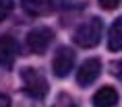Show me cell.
<instances>
[{
	"instance_id": "cell-9",
	"label": "cell",
	"mask_w": 122,
	"mask_h": 107,
	"mask_svg": "<svg viewBox=\"0 0 122 107\" xmlns=\"http://www.w3.org/2000/svg\"><path fill=\"white\" fill-rule=\"evenodd\" d=\"M108 50L110 51H120L122 50V17L112 23L108 31Z\"/></svg>"
},
{
	"instance_id": "cell-8",
	"label": "cell",
	"mask_w": 122,
	"mask_h": 107,
	"mask_svg": "<svg viewBox=\"0 0 122 107\" xmlns=\"http://www.w3.org/2000/svg\"><path fill=\"white\" fill-rule=\"evenodd\" d=\"M120 95L114 87H102L93 95V107H116Z\"/></svg>"
},
{
	"instance_id": "cell-6",
	"label": "cell",
	"mask_w": 122,
	"mask_h": 107,
	"mask_svg": "<svg viewBox=\"0 0 122 107\" xmlns=\"http://www.w3.org/2000/svg\"><path fill=\"white\" fill-rule=\"evenodd\" d=\"M99 74H102V62L97 58H89L77 70V82L81 87H89V84H93L99 78Z\"/></svg>"
},
{
	"instance_id": "cell-11",
	"label": "cell",
	"mask_w": 122,
	"mask_h": 107,
	"mask_svg": "<svg viewBox=\"0 0 122 107\" xmlns=\"http://www.w3.org/2000/svg\"><path fill=\"white\" fill-rule=\"evenodd\" d=\"M15 8V0H0V21H4Z\"/></svg>"
},
{
	"instance_id": "cell-7",
	"label": "cell",
	"mask_w": 122,
	"mask_h": 107,
	"mask_svg": "<svg viewBox=\"0 0 122 107\" xmlns=\"http://www.w3.org/2000/svg\"><path fill=\"white\" fill-rule=\"evenodd\" d=\"M21 8L31 17H46L54 10V0H21Z\"/></svg>"
},
{
	"instance_id": "cell-5",
	"label": "cell",
	"mask_w": 122,
	"mask_h": 107,
	"mask_svg": "<svg viewBox=\"0 0 122 107\" xmlns=\"http://www.w3.org/2000/svg\"><path fill=\"white\" fill-rule=\"evenodd\" d=\"M17 56H19L17 39L10 37V35H2L0 37V68L10 70L17 62Z\"/></svg>"
},
{
	"instance_id": "cell-4",
	"label": "cell",
	"mask_w": 122,
	"mask_h": 107,
	"mask_svg": "<svg viewBox=\"0 0 122 107\" xmlns=\"http://www.w3.org/2000/svg\"><path fill=\"white\" fill-rule=\"evenodd\" d=\"M52 37H54V33L48 27H35V29H31V31L27 33V37H25L27 50L31 51V54H44L50 47Z\"/></svg>"
},
{
	"instance_id": "cell-2",
	"label": "cell",
	"mask_w": 122,
	"mask_h": 107,
	"mask_svg": "<svg viewBox=\"0 0 122 107\" xmlns=\"http://www.w3.org/2000/svg\"><path fill=\"white\" fill-rule=\"evenodd\" d=\"M21 80H23V91L27 97H31L35 101L46 99L48 95V80L46 76L39 72L37 68H23L21 70Z\"/></svg>"
},
{
	"instance_id": "cell-3",
	"label": "cell",
	"mask_w": 122,
	"mask_h": 107,
	"mask_svg": "<svg viewBox=\"0 0 122 107\" xmlns=\"http://www.w3.org/2000/svg\"><path fill=\"white\" fill-rule=\"evenodd\" d=\"M75 62H77V56H75V51L71 47H66V45L58 47L56 56L52 60V72H54V76H58V78L68 76L71 70L75 68Z\"/></svg>"
},
{
	"instance_id": "cell-10",
	"label": "cell",
	"mask_w": 122,
	"mask_h": 107,
	"mask_svg": "<svg viewBox=\"0 0 122 107\" xmlns=\"http://www.w3.org/2000/svg\"><path fill=\"white\" fill-rule=\"evenodd\" d=\"M52 107H77V103H75V99H72L71 95L60 93L56 97V101H54V105H52Z\"/></svg>"
},
{
	"instance_id": "cell-1",
	"label": "cell",
	"mask_w": 122,
	"mask_h": 107,
	"mask_svg": "<svg viewBox=\"0 0 122 107\" xmlns=\"http://www.w3.org/2000/svg\"><path fill=\"white\" fill-rule=\"evenodd\" d=\"M102 33H103V23L102 19L97 17H91L89 21H85L79 25V29L75 31V43L79 47H95L99 41H102Z\"/></svg>"
},
{
	"instance_id": "cell-12",
	"label": "cell",
	"mask_w": 122,
	"mask_h": 107,
	"mask_svg": "<svg viewBox=\"0 0 122 107\" xmlns=\"http://www.w3.org/2000/svg\"><path fill=\"white\" fill-rule=\"evenodd\" d=\"M118 4H120V0H99V6L103 10H114Z\"/></svg>"
},
{
	"instance_id": "cell-13",
	"label": "cell",
	"mask_w": 122,
	"mask_h": 107,
	"mask_svg": "<svg viewBox=\"0 0 122 107\" xmlns=\"http://www.w3.org/2000/svg\"><path fill=\"white\" fill-rule=\"evenodd\" d=\"M0 107H10V99L2 93H0Z\"/></svg>"
}]
</instances>
